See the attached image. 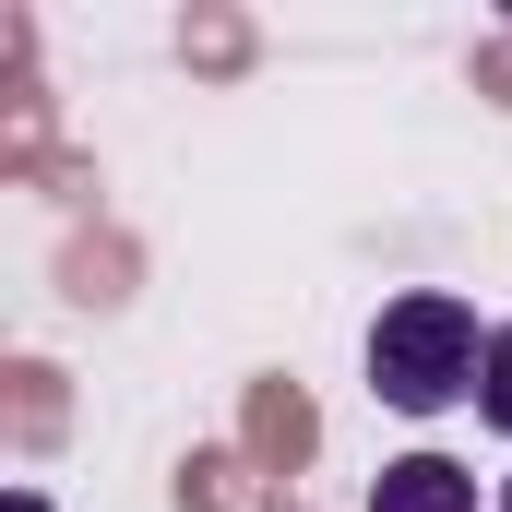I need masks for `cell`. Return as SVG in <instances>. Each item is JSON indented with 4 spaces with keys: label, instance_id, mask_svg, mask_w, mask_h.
Returning <instances> with one entry per match:
<instances>
[{
    "label": "cell",
    "instance_id": "cell-4",
    "mask_svg": "<svg viewBox=\"0 0 512 512\" xmlns=\"http://www.w3.org/2000/svg\"><path fill=\"white\" fill-rule=\"evenodd\" d=\"M12 512H48V501H36V489H12Z\"/></svg>",
    "mask_w": 512,
    "mask_h": 512
},
{
    "label": "cell",
    "instance_id": "cell-1",
    "mask_svg": "<svg viewBox=\"0 0 512 512\" xmlns=\"http://www.w3.org/2000/svg\"><path fill=\"white\" fill-rule=\"evenodd\" d=\"M477 370H489V334L453 286H417L370 322V393L393 417H441L453 393H477Z\"/></svg>",
    "mask_w": 512,
    "mask_h": 512
},
{
    "label": "cell",
    "instance_id": "cell-2",
    "mask_svg": "<svg viewBox=\"0 0 512 512\" xmlns=\"http://www.w3.org/2000/svg\"><path fill=\"white\" fill-rule=\"evenodd\" d=\"M370 512H477V477L453 453H393L370 477Z\"/></svg>",
    "mask_w": 512,
    "mask_h": 512
},
{
    "label": "cell",
    "instance_id": "cell-3",
    "mask_svg": "<svg viewBox=\"0 0 512 512\" xmlns=\"http://www.w3.org/2000/svg\"><path fill=\"white\" fill-rule=\"evenodd\" d=\"M477 417H489V429H512V322L489 334V370H477Z\"/></svg>",
    "mask_w": 512,
    "mask_h": 512
},
{
    "label": "cell",
    "instance_id": "cell-5",
    "mask_svg": "<svg viewBox=\"0 0 512 512\" xmlns=\"http://www.w3.org/2000/svg\"><path fill=\"white\" fill-rule=\"evenodd\" d=\"M501 512H512V477H501Z\"/></svg>",
    "mask_w": 512,
    "mask_h": 512
}]
</instances>
